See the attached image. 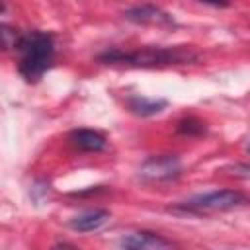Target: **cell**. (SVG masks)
<instances>
[{"label":"cell","instance_id":"cell-1","mask_svg":"<svg viewBox=\"0 0 250 250\" xmlns=\"http://www.w3.org/2000/svg\"><path fill=\"white\" fill-rule=\"evenodd\" d=\"M16 51L20 53V62H18L20 74L27 82H37L53 62L55 43L49 33L33 29L20 33Z\"/></svg>","mask_w":250,"mask_h":250},{"label":"cell","instance_id":"cell-7","mask_svg":"<svg viewBox=\"0 0 250 250\" xmlns=\"http://www.w3.org/2000/svg\"><path fill=\"white\" fill-rule=\"evenodd\" d=\"M68 141L72 146H76L78 150H84V152H100L107 146L105 137L94 129H74L68 135Z\"/></svg>","mask_w":250,"mask_h":250},{"label":"cell","instance_id":"cell-10","mask_svg":"<svg viewBox=\"0 0 250 250\" xmlns=\"http://www.w3.org/2000/svg\"><path fill=\"white\" fill-rule=\"evenodd\" d=\"M178 129H180V133H184V135H199V133H203V123H199V121L188 117V119L180 121Z\"/></svg>","mask_w":250,"mask_h":250},{"label":"cell","instance_id":"cell-9","mask_svg":"<svg viewBox=\"0 0 250 250\" xmlns=\"http://www.w3.org/2000/svg\"><path fill=\"white\" fill-rule=\"evenodd\" d=\"M166 100L162 98H145V96H131L127 100V107L135 113V115H141V117H150V115H156L160 113L164 107H166Z\"/></svg>","mask_w":250,"mask_h":250},{"label":"cell","instance_id":"cell-11","mask_svg":"<svg viewBox=\"0 0 250 250\" xmlns=\"http://www.w3.org/2000/svg\"><path fill=\"white\" fill-rule=\"evenodd\" d=\"M53 250H78V248L72 246V244H68V242H59V244L53 246Z\"/></svg>","mask_w":250,"mask_h":250},{"label":"cell","instance_id":"cell-2","mask_svg":"<svg viewBox=\"0 0 250 250\" xmlns=\"http://www.w3.org/2000/svg\"><path fill=\"white\" fill-rule=\"evenodd\" d=\"M195 55L189 49L182 47H143L133 53L123 51H107L100 57L104 62H121V64H135V66H160V64H182L193 61Z\"/></svg>","mask_w":250,"mask_h":250},{"label":"cell","instance_id":"cell-4","mask_svg":"<svg viewBox=\"0 0 250 250\" xmlns=\"http://www.w3.org/2000/svg\"><path fill=\"white\" fill-rule=\"evenodd\" d=\"M139 174L152 182L174 180L182 174V164H180L178 156H174V154H158V156L146 158L141 164Z\"/></svg>","mask_w":250,"mask_h":250},{"label":"cell","instance_id":"cell-8","mask_svg":"<svg viewBox=\"0 0 250 250\" xmlns=\"http://www.w3.org/2000/svg\"><path fill=\"white\" fill-rule=\"evenodd\" d=\"M107 219H109V213L105 209H94V211H86L70 219V227L78 232H90V230H98L100 227H104Z\"/></svg>","mask_w":250,"mask_h":250},{"label":"cell","instance_id":"cell-3","mask_svg":"<svg viewBox=\"0 0 250 250\" xmlns=\"http://www.w3.org/2000/svg\"><path fill=\"white\" fill-rule=\"evenodd\" d=\"M246 203V197L236 191V189H219V191H209V193H201L195 197H189L186 201H182L176 209L188 211V213H221V211H229L234 209L238 205Z\"/></svg>","mask_w":250,"mask_h":250},{"label":"cell","instance_id":"cell-6","mask_svg":"<svg viewBox=\"0 0 250 250\" xmlns=\"http://www.w3.org/2000/svg\"><path fill=\"white\" fill-rule=\"evenodd\" d=\"M123 16L129 21L135 23H158V25H174V20L170 14H166L164 10H160L158 6H150V4H143V6H133L129 10L123 12Z\"/></svg>","mask_w":250,"mask_h":250},{"label":"cell","instance_id":"cell-5","mask_svg":"<svg viewBox=\"0 0 250 250\" xmlns=\"http://www.w3.org/2000/svg\"><path fill=\"white\" fill-rule=\"evenodd\" d=\"M121 248L123 250H178L174 242L148 230L127 234L125 238H121Z\"/></svg>","mask_w":250,"mask_h":250}]
</instances>
